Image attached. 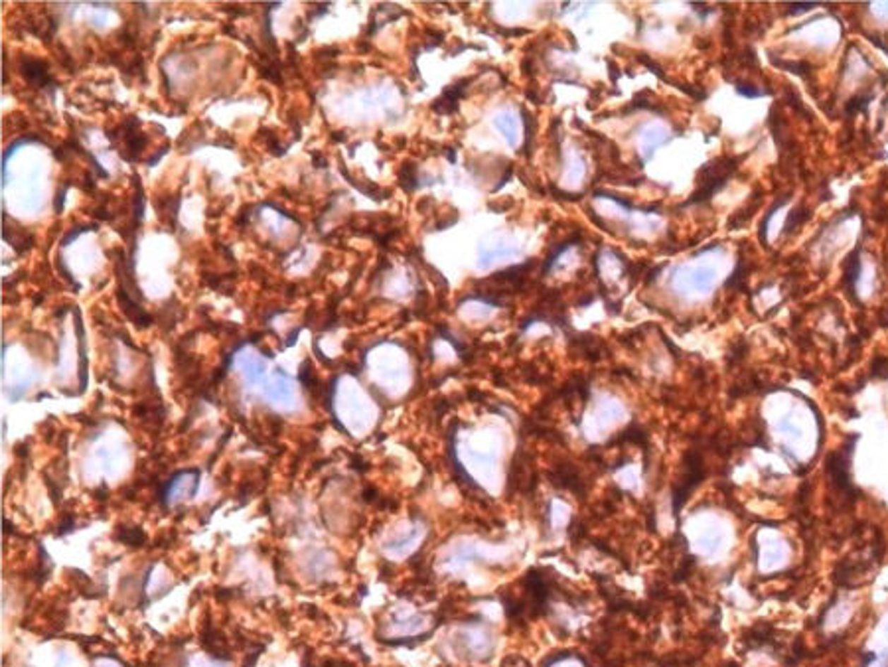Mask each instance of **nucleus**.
Wrapping results in <instances>:
<instances>
[{
    "label": "nucleus",
    "mask_w": 888,
    "mask_h": 667,
    "mask_svg": "<svg viewBox=\"0 0 888 667\" xmlns=\"http://www.w3.org/2000/svg\"><path fill=\"white\" fill-rule=\"evenodd\" d=\"M786 201H788V196H783V198H780V200L776 201L772 208H770V211H768V216H766L764 223H762V229H760V239H762V241H766V231H768V223H770V220H772V216H774V213H776V211L780 210V208H782Z\"/></svg>",
    "instance_id": "4"
},
{
    "label": "nucleus",
    "mask_w": 888,
    "mask_h": 667,
    "mask_svg": "<svg viewBox=\"0 0 888 667\" xmlns=\"http://www.w3.org/2000/svg\"><path fill=\"white\" fill-rule=\"evenodd\" d=\"M859 273H860V247H857L853 253H851L849 257L845 259V263H843V283L847 286V290L853 293V288L857 285V281H859Z\"/></svg>",
    "instance_id": "2"
},
{
    "label": "nucleus",
    "mask_w": 888,
    "mask_h": 667,
    "mask_svg": "<svg viewBox=\"0 0 888 667\" xmlns=\"http://www.w3.org/2000/svg\"><path fill=\"white\" fill-rule=\"evenodd\" d=\"M810 218H812V211L807 210V208H803V206H798V208L790 213L788 221H786L783 233H786V235H790L792 231H795L800 225H803V223L810 220Z\"/></svg>",
    "instance_id": "3"
},
{
    "label": "nucleus",
    "mask_w": 888,
    "mask_h": 667,
    "mask_svg": "<svg viewBox=\"0 0 888 667\" xmlns=\"http://www.w3.org/2000/svg\"><path fill=\"white\" fill-rule=\"evenodd\" d=\"M736 89H738V93H740V95L750 97V99H752V97H758V95H762V93H764L762 89H754V87H750V85H746V87L745 85H736Z\"/></svg>",
    "instance_id": "6"
},
{
    "label": "nucleus",
    "mask_w": 888,
    "mask_h": 667,
    "mask_svg": "<svg viewBox=\"0 0 888 667\" xmlns=\"http://www.w3.org/2000/svg\"><path fill=\"white\" fill-rule=\"evenodd\" d=\"M22 73L26 76L28 81H32V83H36L40 87L48 85L49 83L48 69H46V66L40 59H34V57H26L22 61Z\"/></svg>",
    "instance_id": "1"
},
{
    "label": "nucleus",
    "mask_w": 888,
    "mask_h": 667,
    "mask_svg": "<svg viewBox=\"0 0 888 667\" xmlns=\"http://www.w3.org/2000/svg\"><path fill=\"white\" fill-rule=\"evenodd\" d=\"M87 229H91V228H79V229H76V231H71L69 235H66V237H64V241H61V245H69V243H71V241H73V239H76L77 235H79V233H83V231H87Z\"/></svg>",
    "instance_id": "7"
},
{
    "label": "nucleus",
    "mask_w": 888,
    "mask_h": 667,
    "mask_svg": "<svg viewBox=\"0 0 888 667\" xmlns=\"http://www.w3.org/2000/svg\"><path fill=\"white\" fill-rule=\"evenodd\" d=\"M64 191L66 190H59L58 201H56V211H58V213L61 211V208H64V198H66V194H64Z\"/></svg>",
    "instance_id": "8"
},
{
    "label": "nucleus",
    "mask_w": 888,
    "mask_h": 667,
    "mask_svg": "<svg viewBox=\"0 0 888 667\" xmlns=\"http://www.w3.org/2000/svg\"><path fill=\"white\" fill-rule=\"evenodd\" d=\"M817 6V2H800V4H792L788 8V14H800V12H807Z\"/></svg>",
    "instance_id": "5"
}]
</instances>
